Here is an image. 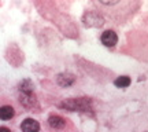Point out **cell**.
Returning <instances> with one entry per match:
<instances>
[{
	"label": "cell",
	"mask_w": 148,
	"mask_h": 132,
	"mask_svg": "<svg viewBox=\"0 0 148 132\" xmlns=\"http://www.w3.org/2000/svg\"><path fill=\"white\" fill-rule=\"evenodd\" d=\"M48 127L51 128L52 131H63L64 128L67 127V120L63 118L62 116L52 114L48 118Z\"/></svg>",
	"instance_id": "1"
},
{
	"label": "cell",
	"mask_w": 148,
	"mask_h": 132,
	"mask_svg": "<svg viewBox=\"0 0 148 132\" xmlns=\"http://www.w3.org/2000/svg\"><path fill=\"white\" fill-rule=\"evenodd\" d=\"M0 132H12V131L7 127H0Z\"/></svg>",
	"instance_id": "7"
},
{
	"label": "cell",
	"mask_w": 148,
	"mask_h": 132,
	"mask_svg": "<svg viewBox=\"0 0 148 132\" xmlns=\"http://www.w3.org/2000/svg\"><path fill=\"white\" fill-rule=\"evenodd\" d=\"M100 40L106 47H114L118 43V36H116V33L114 30H106V32L101 33Z\"/></svg>",
	"instance_id": "3"
},
{
	"label": "cell",
	"mask_w": 148,
	"mask_h": 132,
	"mask_svg": "<svg viewBox=\"0 0 148 132\" xmlns=\"http://www.w3.org/2000/svg\"><path fill=\"white\" fill-rule=\"evenodd\" d=\"M16 109L12 103H3L0 105V120L3 121H7V120H11L15 117Z\"/></svg>",
	"instance_id": "2"
},
{
	"label": "cell",
	"mask_w": 148,
	"mask_h": 132,
	"mask_svg": "<svg viewBox=\"0 0 148 132\" xmlns=\"http://www.w3.org/2000/svg\"><path fill=\"white\" fill-rule=\"evenodd\" d=\"M130 83H132V80H130V77H127V76H121V77H118L114 81L115 87H118V88H126V87L130 85Z\"/></svg>",
	"instance_id": "6"
},
{
	"label": "cell",
	"mask_w": 148,
	"mask_h": 132,
	"mask_svg": "<svg viewBox=\"0 0 148 132\" xmlns=\"http://www.w3.org/2000/svg\"><path fill=\"white\" fill-rule=\"evenodd\" d=\"M22 132H38L40 131V124L34 118H26L21 124Z\"/></svg>",
	"instance_id": "4"
},
{
	"label": "cell",
	"mask_w": 148,
	"mask_h": 132,
	"mask_svg": "<svg viewBox=\"0 0 148 132\" xmlns=\"http://www.w3.org/2000/svg\"><path fill=\"white\" fill-rule=\"evenodd\" d=\"M74 76H71V74H60L58 77V83L62 87H67V85L70 84H73L74 83Z\"/></svg>",
	"instance_id": "5"
}]
</instances>
